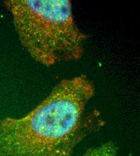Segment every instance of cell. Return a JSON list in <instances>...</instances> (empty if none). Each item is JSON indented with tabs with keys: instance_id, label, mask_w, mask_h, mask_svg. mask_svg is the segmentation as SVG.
<instances>
[{
	"instance_id": "obj_2",
	"label": "cell",
	"mask_w": 140,
	"mask_h": 156,
	"mask_svg": "<svg viewBox=\"0 0 140 156\" xmlns=\"http://www.w3.org/2000/svg\"><path fill=\"white\" fill-rule=\"evenodd\" d=\"M21 44L47 67L78 61L87 35L80 30L70 0H6Z\"/></svg>"
},
{
	"instance_id": "obj_3",
	"label": "cell",
	"mask_w": 140,
	"mask_h": 156,
	"mask_svg": "<svg viewBox=\"0 0 140 156\" xmlns=\"http://www.w3.org/2000/svg\"><path fill=\"white\" fill-rule=\"evenodd\" d=\"M117 148L112 142H106L88 149L81 156H116Z\"/></svg>"
},
{
	"instance_id": "obj_1",
	"label": "cell",
	"mask_w": 140,
	"mask_h": 156,
	"mask_svg": "<svg viewBox=\"0 0 140 156\" xmlns=\"http://www.w3.org/2000/svg\"><path fill=\"white\" fill-rule=\"evenodd\" d=\"M94 83L85 75L63 79L25 116L0 122V156H68L105 124L89 109Z\"/></svg>"
}]
</instances>
